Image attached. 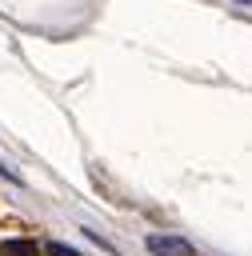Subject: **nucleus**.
Wrapping results in <instances>:
<instances>
[{
  "label": "nucleus",
  "mask_w": 252,
  "mask_h": 256,
  "mask_svg": "<svg viewBox=\"0 0 252 256\" xmlns=\"http://www.w3.org/2000/svg\"><path fill=\"white\" fill-rule=\"evenodd\" d=\"M240 4H252V0H240Z\"/></svg>",
  "instance_id": "4"
},
{
  "label": "nucleus",
  "mask_w": 252,
  "mask_h": 256,
  "mask_svg": "<svg viewBox=\"0 0 252 256\" xmlns=\"http://www.w3.org/2000/svg\"><path fill=\"white\" fill-rule=\"evenodd\" d=\"M0 256H36L32 240H0Z\"/></svg>",
  "instance_id": "2"
},
{
  "label": "nucleus",
  "mask_w": 252,
  "mask_h": 256,
  "mask_svg": "<svg viewBox=\"0 0 252 256\" xmlns=\"http://www.w3.org/2000/svg\"><path fill=\"white\" fill-rule=\"evenodd\" d=\"M48 256H80V252H72L68 244H60V240H52V244H48Z\"/></svg>",
  "instance_id": "3"
},
{
  "label": "nucleus",
  "mask_w": 252,
  "mask_h": 256,
  "mask_svg": "<svg viewBox=\"0 0 252 256\" xmlns=\"http://www.w3.org/2000/svg\"><path fill=\"white\" fill-rule=\"evenodd\" d=\"M144 244H148L152 256H196L188 240H180V236H164V232H152Z\"/></svg>",
  "instance_id": "1"
}]
</instances>
